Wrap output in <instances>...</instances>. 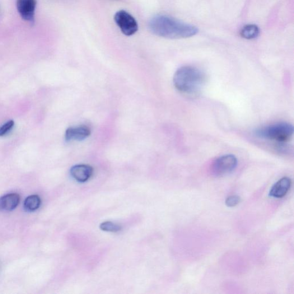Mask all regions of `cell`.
<instances>
[{"label": "cell", "mask_w": 294, "mask_h": 294, "mask_svg": "<svg viewBox=\"0 0 294 294\" xmlns=\"http://www.w3.org/2000/svg\"><path fill=\"white\" fill-rule=\"evenodd\" d=\"M149 29L153 34L169 39L188 38L195 35L198 31L197 27L165 15L152 18L149 22Z\"/></svg>", "instance_id": "6da1fadb"}, {"label": "cell", "mask_w": 294, "mask_h": 294, "mask_svg": "<svg viewBox=\"0 0 294 294\" xmlns=\"http://www.w3.org/2000/svg\"><path fill=\"white\" fill-rule=\"evenodd\" d=\"M174 85L176 89L184 94H197L206 82V76L197 68L183 66L179 68L174 75Z\"/></svg>", "instance_id": "7a4b0ae2"}, {"label": "cell", "mask_w": 294, "mask_h": 294, "mask_svg": "<svg viewBox=\"0 0 294 294\" xmlns=\"http://www.w3.org/2000/svg\"><path fill=\"white\" fill-rule=\"evenodd\" d=\"M293 133V126L287 123H279L260 128L256 131L259 138L280 143L286 142Z\"/></svg>", "instance_id": "3957f363"}, {"label": "cell", "mask_w": 294, "mask_h": 294, "mask_svg": "<svg viewBox=\"0 0 294 294\" xmlns=\"http://www.w3.org/2000/svg\"><path fill=\"white\" fill-rule=\"evenodd\" d=\"M114 19L117 26L126 36H132L138 31V22L129 13L124 10L116 12Z\"/></svg>", "instance_id": "277c9868"}, {"label": "cell", "mask_w": 294, "mask_h": 294, "mask_svg": "<svg viewBox=\"0 0 294 294\" xmlns=\"http://www.w3.org/2000/svg\"><path fill=\"white\" fill-rule=\"evenodd\" d=\"M237 166V160L235 156L226 155L219 157L212 166V171L216 176L231 173Z\"/></svg>", "instance_id": "5b68a950"}, {"label": "cell", "mask_w": 294, "mask_h": 294, "mask_svg": "<svg viewBox=\"0 0 294 294\" xmlns=\"http://www.w3.org/2000/svg\"><path fill=\"white\" fill-rule=\"evenodd\" d=\"M36 5V0H17V9L23 20L34 21Z\"/></svg>", "instance_id": "8992f818"}, {"label": "cell", "mask_w": 294, "mask_h": 294, "mask_svg": "<svg viewBox=\"0 0 294 294\" xmlns=\"http://www.w3.org/2000/svg\"><path fill=\"white\" fill-rule=\"evenodd\" d=\"M91 130L86 125H79L69 128L65 133V139L67 142L81 141L90 136Z\"/></svg>", "instance_id": "52a82bcc"}, {"label": "cell", "mask_w": 294, "mask_h": 294, "mask_svg": "<svg viewBox=\"0 0 294 294\" xmlns=\"http://www.w3.org/2000/svg\"><path fill=\"white\" fill-rule=\"evenodd\" d=\"M291 186V179L288 177H284L272 187L269 191V196L275 198H282L287 194Z\"/></svg>", "instance_id": "ba28073f"}, {"label": "cell", "mask_w": 294, "mask_h": 294, "mask_svg": "<svg viewBox=\"0 0 294 294\" xmlns=\"http://www.w3.org/2000/svg\"><path fill=\"white\" fill-rule=\"evenodd\" d=\"M93 173V167L89 165H78L71 170L73 178L78 183H84L91 178Z\"/></svg>", "instance_id": "9c48e42d"}, {"label": "cell", "mask_w": 294, "mask_h": 294, "mask_svg": "<svg viewBox=\"0 0 294 294\" xmlns=\"http://www.w3.org/2000/svg\"><path fill=\"white\" fill-rule=\"evenodd\" d=\"M20 196L16 193L8 194L0 198V211H11L19 204Z\"/></svg>", "instance_id": "30bf717a"}, {"label": "cell", "mask_w": 294, "mask_h": 294, "mask_svg": "<svg viewBox=\"0 0 294 294\" xmlns=\"http://www.w3.org/2000/svg\"><path fill=\"white\" fill-rule=\"evenodd\" d=\"M41 204V199L38 195H32L28 197L24 203V208L26 211L33 212L38 209Z\"/></svg>", "instance_id": "8fae6325"}, {"label": "cell", "mask_w": 294, "mask_h": 294, "mask_svg": "<svg viewBox=\"0 0 294 294\" xmlns=\"http://www.w3.org/2000/svg\"><path fill=\"white\" fill-rule=\"evenodd\" d=\"M260 33L258 26L253 25H247L242 28L240 34L242 37L246 39H253L256 38Z\"/></svg>", "instance_id": "7c38bea8"}, {"label": "cell", "mask_w": 294, "mask_h": 294, "mask_svg": "<svg viewBox=\"0 0 294 294\" xmlns=\"http://www.w3.org/2000/svg\"><path fill=\"white\" fill-rule=\"evenodd\" d=\"M100 228L102 231L110 232H118L121 230V227L118 224L110 221L102 222Z\"/></svg>", "instance_id": "4fadbf2b"}, {"label": "cell", "mask_w": 294, "mask_h": 294, "mask_svg": "<svg viewBox=\"0 0 294 294\" xmlns=\"http://www.w3.org/2000/svg\"><path fill=\"white\" fill-rule=\"evenodd\" d=\"M15 123L13 120L8 121L7 123L4 124L0 127V137H3L11 131L14 127Z\"/></svg>", "instance_id": "5bb4252c"}, {"label": "cell", "mask_w": 294, "mask_h": 294, "mask_svg": "<svg viewBox=\"0 0 294 294\" xmlns=\"http://www.w3.org/2000/svg\"><path fill=\"white\" fill-rule=\"evenodd\" d=\"M241 202L239 196L232 195L226 199L225 203L228 207H235Z\"/></svg>", "instance_id": "9a60e30c"}]
</instances>
